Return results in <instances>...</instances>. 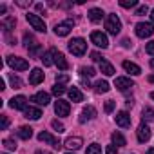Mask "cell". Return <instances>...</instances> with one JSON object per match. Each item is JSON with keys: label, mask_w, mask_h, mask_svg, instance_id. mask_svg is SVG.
<instances>
[{"label": "cell", "mask_w": 154, "mask_h": 154, "mask_svg": "<svg viewBox=\"0 0 154 154\" xmlns=\"http://www.w3.org/2000/svg\"><path fill=\"white\" fill-rule=\"evenodd\" d=\"M24 45L27 47V51H29L31 56H36V54L42 53V45H40V42H38L31 33H26V35H24ZM40 56H42V54H40Z\"/></svg>", "instance_id": "1"}, {"label": "cell", "mask_w": 154, "mask_h": 154, "mask_svg": "<svg viewBox=\"0 0 154 154\" xmlns=\"http://www.w3.org/2000/svg\"><path fill=\"white\" fill-rule=\"evenodd\" d=\"M67 47H69V51H71L74 56H82V54H85V51H87V42H85L84 38H72V40L67 44Z\"/></svg>", "instance_id": "2"}, {"label": "cell", "mask_w": 154, "mask_h": 154, "mask_svg": "<svg viewBox=\"0 0 154 154\" xmlns=\"http://www.w3.org/2000/svg\"><path fill=\"white\" fill-rule=\"evenodd\" d=\"M105 29H107V33H111V35H114V36L122 31V22H120L118 15L111 13V15L107 17V20H105Z\"/></svg>", "instance_id": "3"}, {"label": "cell", "mask_w": 154, "mask_h": 154, "mask_svg": "<svg viewBox=\"0 0 154 154\" xmlns=\"http://www.w3.org/2000/svg\"><path fill=\"white\" fill-rule=\"evenodd\" d=\"M6 62H8V65H9L11 69H15V71H26V69H29L27 60H24V58H20V56H15V54L8 56Z\"/></svg>", "instance_id": "4"}, {"label": "cell", "mask_w": 154, "mask_h": 154, "mask_svg": "<svg viewBox=\"0 0 154 154\" xmlns=\"http://www.w3.org/2000/svg\"><path fill=\"white\" fill-rule=\"evenodd\" d=\"M136 36H140V38H149V36H152V33H154V26L150 24V22H140V24H136Z\"/></svg>", "instance_id": "5"}, {"label": "cell", "mask_w": 154, "mask_h": 154, "mask_svg": "<svg viewBox=\"0 0 154 154\" xmlns=\"http://www.w3.org/2000/svg\"><path fill=\"white\" fill-rule=\"evenodd\" d=\"M26 18H27V22L31 24V27H33V29H36V31H40V33H45V31H47L45 22H44L38 15H35V13H27V15H26Z\"/></svg>", "instance_id": "6"}, {"label": "cell", "mask_w": 154, "mask_h": 154, "mask_svg": "<svg viewBox=\"0 0 154 154\" xmlns=\"http://www.w3.org/2000/svg\"><path fill=\"white\" fill-rule=\"evenodd\" d=\"M72 26H74V22H72L71 18H69V20H65V22L56 24V26H54V33H56V36H67V35L71 33Z\"/></svg>", "instance_id": "7"}, {"label": "cell", "mask_w": 154, "mask_h": 154, "mask_svg": "<svg viewBox=\"0 0 154 154\" xmlns=\"http://www.w3.org/2000/svg\"><path fill=\"white\" fill-rule=\"evenodd\" d=\"M51 54H53V60H54V63L58 65V69H60V71H67L69 63H67V60H65L63 53H60L56 47H53V49H51Z\"/></svg>", "instance_id": "8"}, {"label": "cell", "mask_w": 154, "mask_h": 154, "mask_svg": "<svg viewBox=\"0 0 154 154\" xmlns=\"http://www.w3.org/2000/svg\"><path fill=\"white\" fill-rule=\"evenodd\" d=\"M91 42H93L96 47H102V49H105V47L109 45V40H107V36H105L102 31H93V33H91Z\"/></svg>", "instance_id": "9"}, {"label": "cell", "mask_w": 154, "mask_h": 154, "mask_svg": "<svg viewBox=\"0 0 154 154\" xmlns=\"http://www.w3.org/2000/svg\"><path fill=\"white\" fill-rule=\"evenodd\" d=\"M54 112H56L58 116H69V112H71V105H69V102L58 98L56 103H54Z\"/></svg>", "instance_id": "10"}, {"label": "cell", "mask_w": 154, "mask_h": 154, "mask_svg": "<svg viewBox=\"0 0 154 154\" xmlns=\"http://www.w3.org/2000/svg\"><path fill=\"white\" fill-rule=\"evenodd\" d=\"M38 140H40V141H44V143H49V145H53L54 149H60V147H62L60 140H58L56 136H53V134L45 132V131H42V132L38 134Z\"/></svg>", "instance_id": "11"}, {"label": "cell", "mask_w": 154, "mask_h": 154, "mask_svg": "<svg viewBox=\"0 0 154 154\" xmlns=\"http://www.w3.org/2000/svg\"><path fill=\"white\" fill-rule=\"evenodd\" d=\"M9 107L11 109H17V111H26L27 109V98L26 96H15L9 100Z\"/></svg>", "instance_id": "12"}, {"label": "cell", "mask_w": 154, "mask_h": 154, "mask_svg": "<svg viewBox=\"0 0 154 154\" xmlns=\"http://www.w3.org/2000/svg\"><path fill=\"white\" fill-rule=\"evenodd\" d=\"M136 136H138V141H140V143H145V141H149V140H150V129H149V125H147L145 122L138 127Z\"/></svg>", "instance_id": "13"}, {"label": "cell", "mask_w": 154, "mask_h": 154, "mask_svg": "<svg viewBox=\"0 0 154 154\" xmlns=\"http://www.w3.org/2000/svg\"><path fill=\"white\" fill-rule=\"evenodd\" d=\"M114 87L120 89V91H127V89L134 87V82L131 78H125V76H118V78L114 80Z\"/></svg>", "instance_id": "14"}, {"label": "cell", "mask_w": 154, "mask_h": 154, "mask_svg": "<svg viewBox=\"0 0 154 154\" xmlns=\"http://www.w3.org/2000/svg\"><path fill=\"white\" fill-rule=\"evenodd\" d=\"M44 82V71L40 67H35L31 72H29V84L31 85H38Z\"/></svg>", "instance_id": "15"}, {"label": "cell", "mask_w": 154, "mask_h": 154, "mask_svg": "<svg viewBox=\"0 0 154 154\" xmlns=\"http://www.w3.org/2000/svg\"><path fill=\"white\" fill-rule=\"evenodd\" d=\"M114 120H116V125H120V127H123V129L131 127V116H129L127 111H120V112L114 116Z\"/></svg>", "instance_id": "16"}, {"label": "cell", "mask_w": 154, "mask_h": 154, "mask_svg": "<svg viewBox=\"0 0 154 154\" xmlns=\"http://www.w3.org/2000/svg\"><path fill=\"white\" fill-rule=\"evenodd\" d=\"M15 26H17V18H15V17H6V18L0 20V27L4 29V33H6V35H8V33H11V31L15 29Z\"/></svg>", "instance_id": "17"}, {"label": "cell", "mask_w": 154, "mask_h": 154, "mask_svg": "<svg viewBox=\"0 0 154 154\" xmlns=\"http://www.w3.org/2000/svg\"><path fill=\"white\" fill-rule=\"evenodd\" d=\"M63 145H65L67 149H71V150H78V149L84 145V141H82V138H78V136H71V138L65 140Z\"/></svg>", "instance_id": "18"}, {"label": "cell", "mask_w": 154, "mask_h": 154, "mask_svg": "<svg viewBox=\"0 0 154 154\" xmlns=\"http://www.w3.org/2000/svg\"><path fill=\"white\" fill-rule=\"evenodd\" d=\"M31 102H35L36 105H44V107H45V105L51 102V98H49V94H47V93H44V91H42V93L33 94V96H31Z\"/></svg>", "instance_id": "19"}, {"label": "cell", "mask_w": 154, "mask_h": 154, "mask_svg": "<svg viewBox=\"0 0 154 154\" xmlns=\"http://www.w3.org/2000/svg\"><path fill=\"white\" fill-rule=\"evenodd\" d=\"M123 69L127 71V72H131L132 76H138V74H141V67L140 65H136L134 62H129V60H123Z\"/></svg>", "instance_id": "20"}, {"label": "cell", "mask_w": 154, "mask_h": 154, "mask_svg": "<svg viewBox=\"0 0 154 154\" xmlns=\"http://www.w3.org/2000/svg\"><path fill=\"white\" fill-rule=\"evenodd\" d=\"M96 118V109L93 105H87L84 111H82V116H80V123H85L87 120H93Z\"/></svg>", "instance_id": "21"}, {"label": "cell", "mask_w": 154, "mask_h": 154, "mask_svg": "<svg viewBox=\"0 0 154 154\" xmlns=\"http://www.w3.org/2000/svg\"><path fill=\"white\" fill-rule=\"evenodd\" d=\"M67 93H69L71 102H76V103H78V102H84V93H82L78 87H71Z\"/></svg>", "instance_id": "22"}, {"label": "cell", "mask_w": 154, "mask_h": 154, "mask_svg": "<svg viewBox=\"0 0 154 154\" xmlns=\"http://www.w3.org/2000/svg\"><path fill=\"white\" fill-rule=\"evenodd\" d=\"M87 17H89V20L91 22H102V18H103V11L102 9H98V8H93V9H89V13H87Z\"/></svg>", "instance_id": "23"}, {"label": "cell", "mask_w": 154, "mask_h": 154, "mask_svg": "<svg viewBox=\"0 0 154 154\" xmlns=\"http://www.w3.org/2000/svg\"><path fill=\"white\" fill-rule=\"evenodd\" d=\"M24 114H26V118H27V120H40L42 111H40L38 107H27V109L24 111Z\"/></svg>", "instance_id": "24"}, {"label": "cell", "mask_w": 154, "mask_h": 154, "mask_svg": "<svg viewBox=\"0 0 154 154\" xmlns=\"http://www.w3.org/2000/svg\"><path fill=\"white\" fill-rule=\"evenodd\" d=\"M100 71L105 74V76H112L116 71H114V67H112V63H109L107 60H102L100 62Z\"/></svg>", "instance_id": "25"}, {"label": "cell", "mask_w": 154, "mask_h": 154, "mask_svg": "<svg viewBox=\"0 0 154 154\" xmlns=\"http://www.w3.org/2000/svg\"><path fill=\"white\" fill-rule=\"evenodd\" d=\"M17 134H18V138H22V140H31V138H33V129L27 127V125H22V127L17 131Z\"/></svg>", "instance_id": "26"}, {"label": "cell", "mask_w": 154, "mask_h": 154, "mask_svg": "<svg viewBox=\"0 0 154 154\" xmlns=\"http://www.w3.org/2000/svg\"><path fill=\"white\" fill-rule=\"evenodd\" d=\"M109 84L105 82V80H100V82H96V85H94V91L98 93V94H103V93H109Z\"/></svg>", "instance_id": "27"}, {"label": "cell", "mask_w": 154, "mask_h": 154, "mask_svg": "<svg viewBox=\"0 0 154 154\" xmlns=\"http://www.w3.org/2000/svg\"><path fill=\"white\" fill-rule=\"evenodd\" d=\"M112 145H116V147H123L127 141H125V138H123V134H120V132H112Z\"/></svg>", "instance_id": "28"}, {"label": "cell", "mask_w": 154, "mask_h": 154, "mask_svg": "<svg viewBox=\"0 0 154 154\" xmlns=\"http://www.w3.org/2000/svg\"><path fill=\"white\" fill-rule=\"evenodd\" d=\"M141 118H143V122H152L154 120V109L152 107H143Z\"/></svg>", "instance_id": "29"}, {"label": "cell", "mask_w": 154, "mask_h": 154, "mask_svg": "<svg viewBox=\"0 0 154 154\" xmlns=\"http://www.w3.org/2000/svg\"><path fill=\"white\" fill-rule=\"evenodd\" d=\"M40 60L44 62V65H45V67H49V65H53V63H54V60H53V54H51V51H47V53H42Z\"/></svg>", "instance_id": "30"}, {"label": "cell", "mask_w": 154, "mask_h": 154, "mask_svg": "<svg viewBox=\"0 0 154 154\" xmlns=\"http://www.w3.org/2000/svg\"><path fill=\"white\" fill-rule=\"evenodd\" d=\"M80 74H82V78H91L96 72H94L93 67H80Z\"/></svg>", "instance_id": "31"}, {"label": "cell", "mask_w": 154, "mask_h": 154, "mask_svg": "<svg viewBox=\"0 0 154 154\" xmlns=\"http://www.w3.org/2000/svg\"><path fill=\"white\" fill-rule=\"evenodd\" d=\"M51 91H53V94H54V96H58V98H60V96H62V94L65 93V87H63L62 84H54Z\"/></svg>", "instance_id": "32"}, {"label": "cell", "mask_w": 154, "mask_h": 154, "mask_svg": "<svg viewBox=\"0 0 154 154\" xmlns=\"http://www.w3.org/2000/svg\"><path fill=\"white\" fill-rule=\"evenodd\" d=\"M2 145H4L8 150H15V149H17V141H15V140H11V138H6V140L2 141Z\"/></svg>", "instance_id": "33"}, {"label": "cell", "mask_w": 154, "mask_h": 154, "mask_svg": "<svg viewBox=\"0 0 154 154\" xmlns=\"http://www.w3.org/2000/svg\"><path fill=\"white\" fill-rule=\"evenodd\" d=\"M9 82H11V87H15V89H20L22 87V80L18 78V76H15V74L9 76Z\"/></svg>", "instance_id": "34"}, {"label": "cell", "mask_w": 154, "mask_h": 154, "mask_svg": "<svg viewBox=\"0 0 154 154\" xmlns=\"http://www.w3.org/2000/svg\"><path fill=\"white\" fill-rule=\"evenodd\" d=\"M120 6L125 8V9H131V8H136L138 2H136V0H120Z\"/></svg>", "instance_id": "35"}, {"label": "cell", "mask_w": 154, "mask_h": 154, "mask_svg": "<svg viewBox=\"0 0 154 154\" xmlns=\"http://www.w3.org/2000/svg\"><path fill=\"white\" fill-rule=\"evenodd\" d=\"M87 154H102V147L98 143H93L87 147Z\"/></svg>", "instance_id": "36"}, {"label": "cell", "mask_w": 154, "mask_h": 154, "mask_svg": "<svg viewBox=\"0 0 154 154\" xmlns=\"http://www.w3.org/2000/svg\"><path fill=\"white\" fill-rule=\"evenodd\" d=\"M51 127H53L56 132H63V131H65L63 123H62V122H58V120H53V122H51Z\"/></svg>", "instance_id": "37"}, {"label": "cell", "mask_w": 154, "mask_h": 154, "mask_svg": "<svg viewBox=\"0 0 154 154\" xmlns=\"http://www.w3.org/2000/svg\"><path fill=\"white\" fill-rule=\"evenodd\" d=\"M8 127H9V120H8V116H6V114H2V116H0V129L6 131Z\"/></svg>", "instance_id": "38"}, {"label": "cell", "mask_w": 154, "mask_h": 154, "mask_svg": "<svg viewBox=\"0 0 154 154\" xmlns=\"http://www.w3.org/2000/svg\"><path fill=\"white\" fill-rule=\"evenodd\" d=\"M114 107H116V102H114V100H107V102H105V112H112Z\"/></svg>", "instance_id": "39"}, {"label": "cell", "mask_w": 154, "mask_h": 154, "mask_svg": "<svg viewBox=\"0 0 154 154\" xmlns=\"http://www.w3.org/2000/svg\"><path fill=\"white\" fill-rule=\"evenodd\" d=\"M147 13H149V8L143 4V6H140V8L136 9V13H134V15H136V17H141V15H147Z\"/></svg>", "instance_id": "40"}, {"label": "cell", "mask_w": 154, "mask_h": 154, "mask_svg": "<svg viewBox=\"0 0 154 154\" xmlns=\"http://www.w3.org/2000/svg\"><path fill=\"white\" fill-rule=\"evenodd\" d=\"M65 82H69V76H67V74H58V76H56V84H62V85H63Z\"/></svg>", "instance_id": "41"}, {"label": "cell", "mask_w": 154, "mask_h": 154, "mask_svg": "<svg viewBox=\"0 0 154 154\" xmlns=\"http://www.w3.org/2000/svg\"><path fill=\"white\" fill-rule=\"evenodd\" d=\"M105 154H118V147H116V145H107Z\"/></svg>", "instance_id": "42"}, {"label": "cell", "mask_w": 154, "mask_h": 154, "mask_svg": "<svg viewBox=\"0 0 154 154\" xmlns=\"http://www.w3.org/2000/svg\"><path fill=\"white\" fill-rule=\"evenodd\" d=\"M6 42H8V45H15V44H17V38H13L11 33H8V35H6Z\"/></svg>", "instance_id": "43"}, {"label": "cell", "mask_w": 154, "mask_h": 154, "mask_svg": "<svg viewBox=\"0 0 154 154\" xmlns=\"http://www.w3.org/2000/svg\"><path fill=\"white\" fill-rule=\"evenodd\" d=\"M145 51H147V53H149V54H154V40H152V42H149V44H147V47H145Z\"/></svg>", "instance_id": "44"}, {"label": "cell", "mask_w": 154, "mask_h": 154, "mask_svg": "<svg viewBox=\"0 0 154 154\" xmlns=\"http://www.w3.org/2000/svg\"><path fill=\"white\" fill-rule=\"evenodd\" d=\"M91 58H93V60H94V62H98V63H100V62H102V60H103V58H102V54H100V53H91Z\"/></svg>", "instance_id": "45"}, {"label": "cell", "mask_w": 154, "mask_h": 154, "mask_svg": "<svg viewBox=\"0 0 154 154\" xmlns=\"http://www.w3.org/2000/svg\"><path fill=\"white\" fill-rule=\"evenodd\" d=\"M122 44H123V47H131V44H132V42H131L129 38H123V42H122Z\"/></svg>", "instance_id": "46"}, {"label": "cell", "mask_w": 154, "mask_h": 154, "mask_svg": "<svg viewBox=\"0 0 154 154\" xmlns=\"http://www.w3.org/2000/svg\"><path fill=\"white\" fill-rule=\"evenodd\" d=\"M132 105H134V102H132V100L129 98V100H127V107H132Z\"/></svg>", "instance_id": "47"}, {"label": "cell", "mask_w": 154, "mask_h": 154, "mask_svg": "<svg viewBox=\"0 0 154 154\" xmlns=\"http://www.w3.org/2000/svg\"><path fill=\"white\" fill-rule=\"evenodd\" d=\"M36 154H51V152H47V150H36Z\"/></svg>", "instance_id": "48"}, {"label": "cell", "mask_w": 154, "mask_h": 154, "mask_svg": "<svg viewBox=\"0 0 154 154\" xmlns=\"http://www.w3.org/2000/svg\"><path fill=\"white\" fill-rule=\"evenodd\" d=\"M147 154H154V149H149V150H147Z\"/></svg>", "instance_id": "49"}, {"label": "cell", "mask_w": 154, "mask_h": 154, "mask_svg": "<svg viewBox=\"0 0 154 154\" xmlns=\"http://www.w3.org/2000/svg\"><path fill=\"white\" fill-rule=\"evenodd\" d=\"M150 18H152V22H154V9L150 11Z\"/></svg>", "instance_id": "50"}, {"label": "cell", "mask_w": 154, "mask_h": 154, "mask_svg": "<svg viewBox=\"0 0 154 154\" xmlns=\"http://www.w3.org/2000/svg\"><path fill=\"white\" fill-rule=\"evenodd\" d=\"M150 67H152V69H154V58H152V60H150Z\"/></svg>", "instance_id": "51"}, {"label": "cell", "mask_w": 154, "mask_h": 154, "mask_svg": "<svg viewBox=\"0 0 154 154\" xmlns=\"http://www.w3.org/2000/svg\"><path fill=\"white\" fill-rule=\"evenodd\" d=\"M150 98H152V100H154V93H150Z\"/></svg>", "instance_id": "52"}, {"label": "cell", "mask_w": 154, "mask_h": 154, "mask_svg": "<svg viewBox=\"0 0 154 154\" xmlns=\"http://www.w3.org/2000/svg\"><path fill=\"white\" fill-rule=\"evenodd\" d=\"M65 154H72V152H65Z\"/></svg>", "instance_id": "53"}, {"label": "cell", "mask_w": 154, "mask_h": 154, "mask_svg": "<svg viewBox=\"0 0 154 154\" xmlns=\"http://www.w3.org/2000/svg\"><path fill=\"white\" fill-rule=\"evenodd\" d=\"M4 154H6V152H4Z\"/></svg>", "instance_id": "54"}]
</instances>
